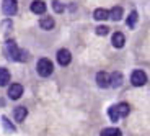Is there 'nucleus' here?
I'll return each mask as SVG.
<instances>
[{
    "mask_svg": "<svg viewBox=\"0 0 150 136\" xmlns=\"http://www.w3.org/2000/svg\"><path fill=\"white\" fill-rule=\"evenodd\" d=\"M95 20H98V21H101V20H108L109 18V10H106V8H96L93 13Z\"/></svg>",
    "mask_w": 150,
    "mask_h": 136,
    "instance_id": "nucleus-10",
    "label": "nucleus"
},
{
    "mask_svg": "<svg viewBox=\"0 0 150 136\" xmlns=\"http://www.w3.org/2000/svg\"><path fill=\"white\" fill-rule=\"evenodd\" d=\"M18 7L15 0H4V13L5 15H15Z\"/></svg>",
    "mask_w": 150,
    "mask_h": 136,
    "instance_id": "nucleus-7",
    "label": "nucleus"
},
{
    "mask_svg": "<svg viewBox=\"0 0 150 136\" xmlns=\"http://www.w3.org/2000/svg\"><path fill=\"white\" fill-rule=\"evenodd\" d=\"M131 82L132 85H135V87H142V85H145L147 82V74L142 71H134L131 76Z\"/></svg>",
    "mask_w": 150,
    "mask_h": 136,
    "instance_id": "nucleus-3",
    "label": "nucleus"
},
{
    "mask_svg": "<svg viewBox=\"0 0 150 136\" xmlns=\"http://www.w3.org/2000/svg\"><path fill=\"white\" fill-rule=\"evenodd\" d=\"M5 54L10 61H18V56H20V49L16 48L15 41H7L5 44Z\"/></svg>",
    "mask_w": 150,
    "mask_h": 136,
    "instance_id": "nucleus-2",
    "label": "nucleus"
},
{
    "mask_svg": "<svg viewBox=\"0 0 150 136\" xmlns=\"http://www.w3.org/2000/svg\"><path fill=\"white\" fill-rule=\"evenodd\" d=\"M124 43H126V38H124V34L116 31V33L112 34V46L114 48H122Z\"/></svg>",
    "mask_w": 150,
    "mask_h": 136,
    "instance_id": "nucleus-9",
    "label": "nucleus"
},
{
    "mask_svg": "<svg viewBox=\"0 0 150 136\" xmlns=\"http://www.w3.org/2000/svg\"><path fill=\"white\" fill-rule=\"evenodd\" d=\"M101 136H122V135H121V131L116 128H106V130H103Z\"/></svg>",
    "mask_w": 150,
    "mask_h": 136,
    "instance_id": "nucleus-18",
    "label": "nucleus"
},
{
    "mask_svg": "<svg viewBox=\"0 0 150 136\" xmlns=\"http://www.w3.org/2000/svg\"><path fill=\"white\" fill-rule=\"evenodd\" d=\"M57 61H59L60 66H67L72 61L70 51H69V49H59V53H57Z\"/></svg>",
    "mask_w": 150,
    "mask_h": 136,
    "instance_id": "nucleus-4",
    "label": "nucleus"
},
{
    "mask_svg": "<svg viewBox=\"0 0 150 136\" xmlns=\"http://www.w3.org/2000/svg\"><path fill=\"white\" fill-rule=\"evenodd\" d=\"M39 25H41L42 30H52L54 28V20L51 18V16H44V18H41Z\"/></svg>",
    "mask_w": 150,
    "mask_h": 136,
    "instance_id": "nucleus-15",
    "label": "nucleus"
},
{
    "mask_svg": "<svg viewBox=\"0 0 150 136\" xmlns=\"http://www.w3.org/2000/svg\"><path fill=\"white\" fill-rule=\"evenodd\" d=\"M26 115H28V110L25 107H16L15 112H13V117H15L16 121H23L26 118Z\"/></svg>",
    "mask_w": 150,
    "mask_h": 136,
    "instance_id": "nucleus-11",
    "label": "nucleus"
},
{
    "mask_svg": "<svg viewBox=\"0 0 150 136\" xmlns=\"http://www.w3.org/2000/svg\"><path fill=\"white\" fill-rule=\"evenodd\" d=\"M108 115H109V118H111V121H117V120L121 118V117H119V113H117V110H116V105L109 107Z\"/></svg>",
    "mask_w": 150,
    "mask_h": 136,
    "instance_id": "nucleus-17",
    "label": "nucleus"
},
{
    "mask_svg": "<svg viewBox=\"0 0 150 136\" xmlns=\"http://www.w3.org/2000/svg\"><path fill=\"white\" fill-rule=\"evenodd\" d=\"M26 59H28L26 53H25L23 49H20V56H18V61H26Z\"/></svg>",
    "mask_w": 150,
    "mask_h": 136,
    "instance_id": "nucleus-23",
    "label": "nucleus"
},
{
    "mask_svg": "<svg viewBox=\"0 0 150 136\" xmlns=\"http://www.w3.org/2000/svg\"><path fill=\"white\" fill-rule=\"evenodd\" d=\"M109 79H111L112 87H121L122 85V74L121 72H112L111 76H109Z\"/></svg>",
    "mask_w": 150,
    "mask_h": 136,
    "instance_id": "nucleus-12",
    "label": "nucleus"
},
{
    "mask_svg": "<svg viewBox=\"0 0 150 136\" xmlns=\"http://www.w3.org/2000/svg\"><path fill=\"white\" fill-rule=\"evenodd\" d=\"M30 8H31L33 13H36V15H42V13L46 11V4L42 2V0H34Z\"/></svg>",
    "mask_w": 150,
    "mask_h": 136,
    "instance_id": "nucleus-8",
    "label": "nucleus"
},
{
    "mask_svg": "<svg viewBox=\"0 0 150 136\" xmlns=\"http://www.w3.org/2000/svg\"><path fill=\"white\" fill-rule=\"evenodd\" d=\"M2 123H4V126H5V130H7V131L15 133V126L10 125V121H8V118H7V117H2Z\"/></svg>",
    "mask_w": 150,
    "mask_h": 136,
    "instance_id": "nucleus-20",
    "label": "nucleus"
},
{
    "mask_svg": "<svg viewBox=\"0 0 150 136\" xmlns=\"http://www.w3.org/2000/svg\"><path fill=\"white\" fill-rule=\"evenodd\" d=\"M8 80H10V72H8L5 67H0V87L7 85Z\"/></svg>",
    "mask_w": 150,
    "mask_h": 136,
    "instance_id": "nucleus-14",
    "label": "nucleus"
},
{
    "mask_svg": "<svg viewBox=\"0 0 150 136\" xmlns=\"http://www.w3.org/2000/svg\"><path fill=\"white\" fill-rule=\"evenodd\" d=\"M52 71H54V66H52V62H51L49 59L42 57V59L38 61V74H39V76L47 77V76L52 74Z\"/></svg>",
    "mask_w": 150,
    "mask_h": 136,
    "instance_id": "nucleus-1",
    "label": "nucleus"
},
{
    "mask_svg": "<svg viewBox=\"0 0 150 136\" xmlns=\"http://www.w3.org/2000/svg\"><path fill=\"white\" fill-rule=\"evenodd\" d=\"M21 94H23V87L20 84H11L10 89H8V97H10L11 100H18V98L21 97Z\"/></svg>",
    "mask_w": 150,
    "mask_h": 136,
    "instance_id": "nucleus-6",
    "label": "nucleus"
},
{
    "mask_svg": "<svg viewBox=\"0 0 150 136\" xmlns=\"http://www.w3.org/2000/svg\"><path fill=\"white\" fill-rule=\"evenodd\" d=\"M135 21H137V11H131V15H129V18H127V26L129 28H134L135 26Z\"/></svg>",
    "mask_w": 150,
    "mask_h": 136,
    "instance_id": "nucleus-19",
    "label": "nucleus"
},
{
    "mask_svg": "<svg viewBox=\"0 0 150 136\" xmlns=\"http://www.w3.org/2000/svg\"><path fill=\"white\" fill-rule=\"evenodd\" d=\"M116 110H117V113H119V117H127L129 112H131V108H129L127 103H117L116 105Z\"/></svg>",
    "mask_w": 150,
    "mask_h": 136,
    "instance_id": "nucleus-16",
    "label": "nucleus"
},
{
    "mask_svg": "<svg viewBox=\"0 0 150 136\" xmlns=\"http://www.w3.org/2000/svg\"><path fill=\"white\" fill-rule=\"evenodd\" d=\"M54 10L57 13H60V11H64V5L60 4V2H54Z\"/></svg>",
    "mask_w": 150,
    "mask_h": 136,
    "instance_id": "nucleus-22",
    "label": "nucleus"
},
{
    "mask_svg": "<svg viewBox=\"0 0 150 136\" xmlns=\"http://www.w3.org/2000/svg\"><path fill=\"white\" fill-rule=\"evenodd\" d=\"M95 31H96V34H100V36H105V34H108L109 28L103 25V26H96V30H95Z\"/></svg>",
    "mask_w": 150,
    "mask_h": 136,
    "instance_id": "nucleus-21",
    "label": "nucleus"
},
{
    "mask_svg": "<svg viewBox=\"0 0 150 136\" xmlns=\"http://www.w3.org/2000/svg\"><path fill=\"white\" fill-rule=\"evenodd\" d=\"M96 84H98V87L106 89V87L111 85V79H109V76L106 72H98L96 74Z\"/></svg>",
    "mask_w": 150,
    "mask_h": 136,
    "instance_id": "nucleus-5",
    "label": "nucleus"
},
{
    "mask_svg": "<svg viewBox=\"0 0 150 136\" xmlns=\"http://www.w3.org/2000/svg\"><path fill=\"white\" fill-rule=\"evenodd\" d=\"M122 8L121 7H114L112 10H109V18L112 20V21H119L121 18H122Z\"/></svg>",
    "mask_w": 150,
    "mask_h": 136,
    "instance_id": "nucleus-13",
    "label": "nucleus"
}]
</instances>
